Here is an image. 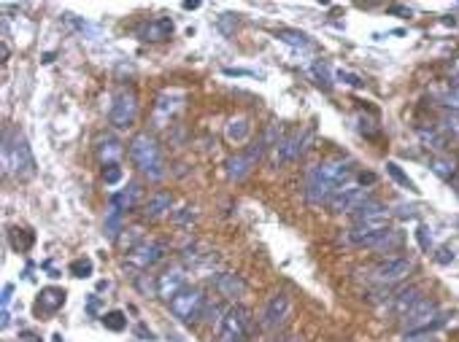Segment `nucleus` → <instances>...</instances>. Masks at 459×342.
<instances>
[{
    "label": "nucleus",
    "mask_w": 459,
    "mask_h": 342,
    "mask_svg": "<svg viewBox=\"0 0 459 342\" xmlns=\"http://www.w3.org/2000/svg\"><path fill=\"white\" fill-rule=\"evenodd\" d=\"M403 242H406V238H403V232H400V229H389L387 235L375 240L371 248H373V251H378V254H400Z\"/></svg>",
    "instance_id": "24"
},
{
    "label": "nucleus",
    "mask_w": 459,
    "mask_h": 342,
    "mask_svg": "<svg viewBox=\"0 0 459 342\" xmlns=\"http://www.w3.org/2000/svg\"><path fill=\"white\" fill-rule=\"evenodd\" d=\"M124 154L122 143L117 140V137H103V140H98V159L103 162V165H119V156Z\"/></svg>",
    "instance_id": "22"
},
{
    "label": "nucleus",
    "mask_w": 459,
    "mask_h": 342,
    "mask_svg": "<svg viewBox=\"0 0 459 342\" xmlns=\"http://www.w3.org/2000/svg\"><path fill=\"white\" fill-rule=\"evenodd\" d=\"M441 132L446 137H459V116H443L441 119Z\"/></svg>",
    "instance_id": "34"
},
{
    "label": "nucleus",
    "mask_w": 459,
    "mask_h": 342,
    "mask_svg": "<svg viewBox=\"0 0 459 342\" xmlns=\"http://www.w3.org/2000/svg\"><path fill=\"white\" fill-rule=\"evenodd\" d=\"M143 219H152V221H157L162 216H168V213H173V194L171 191H154L141 207Z\"/></svg>",
    "instance_id": "17"
},
{
    "label": "nucleus",
    "mask_w": 459,
    "mask_h": 342,
    "mask_svg": "<svg viewBox=\"0 0 459 342\" xmlns=\"http://www.w3.org/2000/svg\"><path fill=\"white\" fill-rule=\"evenodd\" d=\"M397 210H400V213H397V216H400V219H416V207H411V205H397Z\"/></svg>",
    "instance_id": "42"
},
{
    "label": "nucleus",
    "mask_w": 459,
    "mask_h": 342,
    "mask_svg": "<svg viewBox=\"0 0 459 342\" xmlns=\"http://www.w3.org/2000/svg\"><path fill=\"white\" fill-rule=\"evenodd\" d=\"M441 103L448 108V111H457L459 114V86H454V89H448L446 95L441 97Z\"/></svg>",
    "instance_id": "37"
},
{
    "label": "nucleus",
    "mask_w": 459,
    "mask_h": 342,
    "mask_svg": "<svg viewBox=\"0 0 459 342\" xmlns=\"http://www.w3.org/2000/svg\"><path fill=\"white\" fill-rule=\"evenodd\" d=\"M454 191H457V197H459V178L454 181Z\"/></svg>",
    "instance_id": "47"
},
{
    "label": "nucleus",
    "mask_w": 459,
    "mask_h": 342,
    "mask_svg": "<svg viewBox=\"0 0 459 342\" xmlns=\"http://www.w3.org/2000/svg\"><path fill=\"white\" fill-rule=\"evenodd\" d=\"M138 200H141V186L138 184H127V189H119L111 194V210H119V213H130L138 207Z\"/></svg>",
    "instance_id": "20"
},
{
    "label": "nucleus",
    "mask_w": 459,
    "mask_h": 342,
    "mask_svg": "<svg viewBox=\"0 0 459 342\" xmlns=\"http://www.w3.org/2000/svg\"><path fill=\"white\" fill-rule=\"evenodd\" d=\"M276 342H300V340H298L295 334H284V337H279Z\"/></svg>",
    "instance_id": "44"
},
{
    "label": "nucleus",
    "mask_w": 459,
    "mask_h": 342,
    "mask_svg": "<svg viewBox=\"0 0 459 342\" xmlns=\"http://www.w3.org/2000/svg\"><path fill=\"white\" fill-rule=\"evenodd\" d=\"M248 135H251V121L246 116H238V119H230L227 127H225V137H227L230 143H235V146H241V143H246Z\"/></svg>",
    "instance_id": "23"
},
{
    "label": "nucleus",
    "mask_w": 459,
    "mask_h": 342,
    "mask_svg": "<svg viewBox=\"0 0 459 342\" xmlns=\"http://www.w3.org/2000/svg\"><path fill=\"white\" fill-rule=\"evenodd\" d=\"M338 78H340L343 84H349V86H362V78H359V76H354V73H346V70H338Z\"/></svg>",
    "instance_id": "39"
},
{
    "label": "nucleus",
    "mask_w": 459,
    "mask_h": 342,
    "mask_svg": "<svg viewBox=\"0 0 459 342\" xmlns=\"http://www.w3.org/2000/svg\"><path fill=\"white\" fill-rule=\"evenodd\" d=\"M416 242H419V248H422L424 254H432V248H435V235H432V229L422 224L419 229H416Z\"/></svg>",
    "instance_id": "33"
},
{
    "label": "nucleus",
    "mask_w": 459,
    "mask_h": 342,
    "mask_svg": "<svg viewBox=\"0 0 459 342\" xmlns=\"http://www.w3.org/2000/svg\"><path fill=\"white\" fill-rule=\"evenodd\" d=\"M276 38L284 41V43H289V46H295V49H308L311 46V38L305 33H300V30H279Z\"/></svg>",
    "instance_id": "29"
},
{
    "label": "nucleus",
    "mask_w": 459,
    "mask_h": 342,
    "mask_svg": "<svg viewBox=\"0 0 459 342\" xmlns=\"http://www.w3.org/2000/svg\"><path fill=\"white\" fill-rule=\"evenodd\" d=\"M197 219V213H194V207H181V210H173V221L178 226H184V224H192Z\"/></svg>",
    "instance_id": "36"
},
{
    "label": "nucleus",
    "mask_w": 459,
    "mask_h": 342,
    "mask_svg": "<svg viewBox=\"0 0 459 342\" xmlns=\"http://www.w3.org/2000/svg\"><path fill=\"white\" fill-rule=\"evenodd\" d=\"M213 289L219 291V296H225V299H241L246 294V283H244L241 275L222 273L213 278Z\"/></svg>",
    "instance_id": "18"
},
{
    "label": "nucleus",
    "mask_w": 459,
    "mask_h": 342,
    "mask_svg": "<svg viewBox=\"0 0 459 342\" xmlns=\"http://www.w3.org/2000/svg\"><path fill=\"white\" fill-rule=\"evenodd\" d=\"M3 170L17 181H30L36 175V156L22 130H6L3 135Z\"/></svg>",
    "instance_id": "3"
},
{
    "label": "nucleus",
    "mask_w": 459,
    "mask_h": 342,
    "mask_svg": "<svg viewBox=\"0 0 459 342\" xmlns=\"http://www.w3.org/2000/svg\"><path fill=\"white\" fill-rule=\"evenodd\" d=\"M403 342H435L432 334H406Z\"/></svg>",
    "instance_id": "41"
},
{
    "label": "nucleus",
    "mask_w": 459,
    "mask_h": 342,
    "mask_svg": "<svg viewBox=\"0 0 459 342\" xmlns=\"http://www.w3.org/2000/svg\"><path fill=\"white\" fill-rule=\"evenodd\" d=\"M11 296H14V283H6V286H3V299H0V302H3V310H8Z\"/></svg>",
    "instance_id": "40"
},
{
    "label": "nucleus",
    "mask_w": 459,
    "mask_h": 342,
    "mask_svg": "<svg viewBox=\"0 0 459 342\" xmlns=\"http://www.w3.org/2000/svg\"><path fill=\"white\" fill-rule=\"evenodd\" d=\"M65 299H68V294L65 289H57V286H49V289H44L38 294V302H36V310L38 313H44V315H54L57 310L65 305Z\"/></svg>",
    "instance_id": "21"
},
{
    "label": "nucleus",
    "mask_w": 459,
    "mask_h": 342,
    "mask_svg": "<svg viewBox=\"0 0 459 342\" xmlns=\"http://www.w3.org/2000/svg\"><path fill=\"white\" fill-rule=\"evenodd\" d=\"M251 326H254L251 310L244 308V305H232V308H227L225 310V315H222L216 342H248Z\"/></svg>",
    "instance_id": "5"
},
{
    "label": "nucleus",
    "mask_w": 459,
    "mask_h": 342,
    "mask_svg": "<svg viewBox=\"0 0 459 342\" xmlns=\"http://www.w3.org/2000/svg\"><path fill=\"white\" fill-rule=\"evenodd\" d=\"M424 299V291L419 286H403L392 294V310L403 318L408 310H413Z\"/></svg>",
    "instance_id": "19"
},
{
    "label": "nucleus",
    "mask_w": 459,
    "mask_h": 342,
    "mask_svg": "<svg viewBox=\"0 0 459 342\" xmlns=\"http://www.w3.org/2000/svg\"><path fill=\"white\" fill-rule=\"evenodd\" d=\"M354 167L349 159H324L317 162L305 175V200L311 207L330 205L346 184H352Z\"/></svg>",
    "instance_id": "1"
},
{
    "label": "nucleus",
    "mask_w": 459,
    "mask_h": 342,
    "mask_svg": "<svg viewBox=\"0 0 459 342\" xmlns=\"http://www.w3.org/2000/svg\"><path fill=\"white\" fill-rule=\"evenodd\" d=\"M184 289H187V270L181 264L162 270V275H157V280H154V294L165 302H173Z\"/></svg>",
    "instance_id": "13"
},
{
    "label": "nucleus",
    "mask_w": 459,
    "mask_h": 342,
    "mask_svg": "<svg viewBox=\"0 0 459 342\" xmlns=\"http://www.w3.org/2000/svg\"><path fill=\"white\" fill-rule=\"evenodd\" d=\"M387 172L389 178L394 181V184H400L403 189H408V191H413V194H419V189H416V184L408 178V172H403V167L397 165V162H387Z\"/></svg>",
    "instance_id": "30"
},
{
    "label": "nucleus",
    "mask_w": 459,
    "mask_h": 342,
    "mask_svg": "<svg viewBox=\"0 0 459 342\" xmlns=\"http://www.w3.org/2000/svg\"><path fill=\"white\" fill-rule=\"evenodd\" d=\"M89 313H98V296H92V302H89Z\"/></svg>",
    "instance_id": "46"
},
{
    "label": "nucleus",
    "mask_w": 459,
    "mask_h": 342,
    "mask_svg": "<svg viewBox=\"0 0 459 342\" xmlns=\"http://www.w3.org/2000/svg\"><path fill=\"white\" fill-rule=\"evenodd\" d=\"M413 267H416L413 256H389L373 267L371 280L378 289H392V286L403 283L408 275L413 273Z\"/></svg>",
    "instance_id": "7"
},
{
    "label": "nucleus",
    "mask_w": 459,
    "mask_h": 342,
    "mask_svg": "<svg viewBox=\"0 0 459 342\" xmlns=\"http://www.w3.org/2000/svg\"><path fill=\"white\" fill-rule=\"evenodd\" d=\"M127 156L135 165V170L146 175L149 181H159L165 178V159H162V149L159 140L149 130H141L130 137L127 143Z\"/></svg>",
    "instance_id": "2"
},
{
    "label": "nucleus",
    "mask_w": 459,
    "mask_h": 342,
    "mask_svg": "<svg viewBox=\"0 0 459 342\" xmlns=\"http://www.w3.org/2000/svg\"><path fill=\"white\" fill-rule=\"evenodd\" d=\"M173 30H176V25H173L171 17H154L141 22L135 35L141 41H146V43H162V41H171L173 38Z\"/></svg>",
    "instance_id": "16"
},
{
    "label": "nucleus",
    "mask_w": 459,
    "mask_h": 342,
    "mask_svg": "<svg viewBox=\"0 0 459 342\" xmlns=\"http://www.w3.org/2000/svg\"><path fill=\"white\" fill-rule=\"evenodd\" d=\"M138 119V95L133 86H119L108 108V121L114 130H130Z\"/></svg>",
    "instance_id": "6"
},
{
    "label": "nucleus",
    "mask_w": 459,
    "mask_h": 342,
    "mask_svg": "<svg viewBox=\"0 0 459 342\" xmlns=\"http://www.w3.org/2000/svg\"><path fill=\"white\" fill-rule=\"evenodd\" d=\"M389 229V213L387 216H378V219H368V221H359L354 224L349 232H343L340 235V242H346V245H368L371 248L373 242L378 238H384Z\"/></svg>",
    "instance_id": "10"
},
{
    "label": "nucleus",
    "mask_w": 459,
    "mask_h": 342,
    "mask_svg": "<svg viewBox=\"0 0 459 342\" xmlns=\"http://www.w3.org/2000/svg\"><path fill=\"white\" fill-rule=\"evenodd\" d=\"M168 242L165 240H141L133 251H127V264L130 267H135V270H152V267H157L162 259L168 256Z\"/></svg>",
    "instance_id": "11"
},
{
    "label": "nucleus",
    "mask_w": 459,
    "mask_h": 342,
    "mask_svg": "<svg viewBox=\"0 0 459 342\" xmlns=\"http://www.w3.org/2000/svg\"><path fill=\"white\" fill-rule=\"evenodd\" d=\"M225 73H227V76H254L251 70H235V68H227Z\"/></svg>",
    "instance_id": "43"
},
{
    "label": "nucleus",
    "mask_w": 459,
    "mask_h": 342,
    "mask_svg": "<svg viewBox=\"0 0 459 342\" xmlns=\"http://www.w3.org/2000/svg\"><path fill=\"white\" fill-rule=\"evenodd\" d=\"M368 200H373L368 189L357 186V184H346V186L340 189L335 197H333L330 207H333V213H346V216H354L359 207L368 203Z\"/></svg>",
    "instance_id": "14"
},
{
    "label": "nucleus",
    "mask_w": 459,
    "mask_h": 342,
    "mask_svg": "<svg viewBox=\"0 0 459 342\" xmlns=\"http://www.w3.org/2000/svg\"><path fill=\"white\" fill-rule=\"evenodd\" d=\"M197 6H200V3H197V0H192V3H189V0H187V3H184V8H187V11H192V8H197Z\"/></svg>",
    "instance_id": "45"
},
{
    "label": "nucleus",
    "mask_w": 459,
    "mask_h": 342,
    "mask_svg": "<svg viewBox=\"0 0 459 342\" xmlns=\"http://www.w3.org/2000/svg\"><path fill=\"white\" fill-rule=\"evenodd\" d=\"M419 137H422V143L427 149H432V151H446L448 137L441 132V127H419Z\"/></svg>",
    "instance_id": "26"
},
{
    "label": "nucleus",
    "mask_w": 459,
    "mask_h": 342,
    "mask_svg": "<svg viewBox=\"0 0 459 342\" xmlns=\"http://www.w3.org/2000/svg\"><path fill=\"white\" fill-rule=\"evenodd\" d=\"M267 146V137H260L257 143H251L246 151H241V154L230 156L227 159V175L232 178V181H244L248 172L257 167V162H260V156H262V151H265Z\"/></svg>",
    "instance_id": "12"
},
{
    "label": "nucleus",
    "mask_w": 459,
    "mask_h": 342,
    "mask_svg": "<svg viewBox=\"0 0 459 342\" xmlns=\"http://www.w3.org/2000/svg\"><path fill=\"white\" fill-rule=\"evenodd\" d=\"M171 305V313L176 315L181 324H194V321H200L203 315H206V308H208V296H206V291L197 289V286H187V289L178 294L173 302H168Z\"/></svg>",
    "instance_id": "8"
},
{
    "label": "nucleus",
    "mask_w": 459,
    "mask_h": 342,
    "mask_svg": "<svg viewBox=\"0 0 459 342\" xmlns=\"http://www.w3.org/2000/svg\"><path fill=\"white\" fill-rule=\"evenodd\" d=\"M446 324V313L430 299H422L413 310H408L406 315L400 318V329L406 334H430L435 329H441Z\"/></svg>",
    "instance_id": "4"
},
{
    "label": "nucleus",
    "mask_w": 459,
    "mask_h": 342,
    "mask_svg": "<svg viewBox=\"0 0 459 342\" xmlns=\"http://www.w3.org/2000/svg\"><path fill=\"white\" fill-rule=\"evenodd\" d=\"M122 167L119 165H108V167H103V181H106L108 186H117L119 181H122Z\"/></svg>",
    "instance_id": "35"
},
{
    "label": "nucleus",
    "mask_w": 459,
    "mask_h": 342,
    "mask_svg": "<svg viewBox=\"0 0 459 342\" xmlns=\"http://www.w3.org/2000/svg\"><path fill=\"white\" fill-rule=\"evenodd\" d=\"M68 270H71L73 278H92V273H95V261H92L89 256L73 259Z\"/></svg>",
    "instance_id": "32"
},
{
    "label": "nucleus",
    "mask_w": 459,
    "mask_h": 342,
    "mask_svg": "<svg viewBox=\"0 0 459 342\" xmlns=\"http://www.w3.org/2000/svg\"><path fill=\"white\" fill-rule=\"evenodd\" d=\"M311 76L321 89H330L333 86V70H330V62L327 60H317L314 68H311Z\"/></svg>",
    "instance_id": "28"
},
{
    "label": "nucleus",
    "mask_w": 459,
    "mask_h": 342,
    "mask_svg": "<svg viewBox=\"0 0 459 342\" xmlns=\"http://www.w3.org/2000/svg\"><path fill=\"white\" fill-rule=\"evenodd\" d=\"M8 240H11V248H14V251L25 254V251H30V245L36 242V235H33L30 229H19V226H14V229L8 232Z\"/></svg>",
    "instance_id": "27"
},
{
    "label": "nucleus",
    "mask_w": 459,
    "mask_h": 342,
    "mask_svg": "<svg viewBox=\"0 0 459 342\" xmlns=\"http://www.w3.org/2000/svg\"><path fill=\"white\" fill-rule=\"evenodd\" d=\"M103 326H106L108 331H124L127 329V315H124L122 310H108L103 313Z\"/></svg>",
    "instance_id": "31"
},
{
    "label": "nucleus",
    "mask_w": 459,
    "mask_h": 342,
    "mask_svg": "<svg viewBox=\"0 0 459 342\" xmlns=\"http://www.w3.org/2000/svg\"><path fill=\"white\" fill-rule=\"evenodd\" d=\"M430 167L432 172L443 178V181H457V159L448 154H441V156H432V162H430Z\"/></svg>",
    "instance_id": "25"
},
{
    "label": "nucleus",
    "mask_w": 459,
    "mask_h": 342,
    "mask_svg": "<svg viewBox=\"0 0 459 342\" xmlns=\"http://www.w3.org/2000/svg\"><path fill=\"white\" fill-rule=\"evenodd\" d=\"M454 259H457V254H454L451 245H443V248H438V254H435V261H438V264H451Z\"/></svg>",
    "instance_id": "38"
},
{
    "label": "nucleus",
    "mask_w": 459,
    "mask_h": 342,
    "mask_svg": "<svg viewBox=\"0 0 459 342\" xmlns=\"http://www.w3.org/2000/svg\"><path fill=\"white\" fill-rule=\"evenodd\" d=\"M311 140H314V130L311 127H298V130L286 132L276 143V162H284V165L286 162H298L311 149Z\"/></svg>",
    "instance_id": "9"
},
{
    "label": "nucleus",
    "mask_w": 459,
    "mask_h": 342,
    "mask_svg": "<svg viewBox=\"0 0 459 342\" xmlns=\"http://www.w3.org/2000/svg\"><path fill=\"white\" fill-rule=\"evenodd\" d=\"M286 318H289V299H286V294H273L267 299L265 310H262L260 324H262L265 331H279L286 324Z\"/></svg>",
    "instance_id": "15"
}]
</instances>
